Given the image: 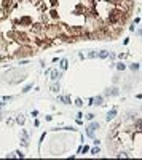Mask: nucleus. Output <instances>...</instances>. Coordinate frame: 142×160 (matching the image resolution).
<instances>
[{
	"label": "nucleus",
	"instance_id": "obj_27",
	"mask_svg": "<svg viewBox=\"0 0 142 160\" xmlns=\"http://www.w3.org/2000/svg\"><path fill=\"white\" fill-rule=\"evenodd\" d=\"M30 90H32V85H27V86H26V88H24L22 91H24V93H27V91H30Z\"/></svg>",
	"mask_w": 142,
	"mask_h": 160
},
{
	"label": "nucleus",
	"instance_id": "obj_5",
	"mask_svg": "<svg viewBox=\"0 0 142 160\" xmlns=\"http://www.w3.org/2000/svg\"><path fill=\"white\" fill-rule=\"evenodd\" d=\"M32 53H34V51H32L29 47H24V48H21L16 54H18V56H26V54H32Z\"/></svg>",
	"mask_w": 142,
	"mask_h": 160
},
{
	"label": "nucleus",
	"instance_id": "obj_1",
	"mask_svg": "<svg viewBox=\"0 0 142 160\" xmlns=\"http://www.w3.org/2000/svg\"><path fill=\"white\" fill-rule=\"evenodd\" d=\"M123 16H125V11L121 10V8H117V10H113L110 15H109V22L117 24L118 21H121V19H123Z\"/></svg>",
	"mask_w": 142,
	"mask_h": 160
},
{
	"label": "nucleus",
	"instance_id": "obj_19",
	"mask_svg": "<svg viewBox=\"0 0 142 160\" xmlns=\"http://www.w3.org/2000/svg\"><path fill=\"white\" fill-rule=\"evenodd\" d=\"M97 56H99V58H107V56H109V51H101Z\"/></svg>",
	"mask_w": 142,
	"mask_h": 160
},
{
	"label": "nucleus",
	"instance_id": "obj_6",
	"mask_svg": "<svg viewBox=\"0 0 142 160\" xmlns=\"http://www.w3.org/2000/svg\"><path fill=\"white\" fill-rule=\"evenodd\" d=\"M48 74L51 75V80H58L59 77H61V72H58L56 69H51V70H48Z\"/></svg>",
	"mask_w": 142,
	"mask_h": 160
},
{
	"label": "nucleus",
	"instance_id": "obj_14",
	"mask_svg": "<svg viewBox=\"0 0 142 160\" xmlns=\"http://www.w3.org/2000/svg\"><path fill=\"white\" fill-rule=\"evenodd\" d=\"M42 31H43L42 24H35V26H34V32H42Z\"/></svg>",
	"mask_w": 142,
	"mask_h": 160
},
{
	"label": "nucleus",
	"instance_id": "obj_17",
	"mask_svg": "<svg viewBox=\"0 0 142 160\" xmlns=\"http://www.w3.org/2000/svg\"><path fill=\"white\" fill-rule=\"evenodd\" d=\"M16 122L19 123V125H22V123H24V117H22V115H18V117H16Z\"/></svg>",
	"mask_w": 142,
	"mask_h": 160
},
{
	"label": "nucleus",
	"instance_id": "obj_15",
	"mask_svg": "<svg viewBox=\"0 0 142 160\" xmlns=\"http://www.w3.org/2000/svg\"><path fill=\"white\" fill-rule=\"evenodd\" d=\"M107 95H112V96H117V95H118V91H117V88H112L110 91L107 90Z\"/></svg>",
	"mask_w": 142,
	"mask_h": 160
},
{
	"label": "nucleus",
	"instance_id": "obj_21",
	"mask_svg": "<svg viewBox=\"0 0 142 160\" xmlns=\"http://www.w3.org/2000/svg\"><path fill=\"white\" fill-rule=\"evenodd\" d=\"M99 152H101V150H99V147H97V146H96L94 149L91 150V154H93V155H97V154H99Z\"/></svg>",
	"mask_w": 142,
	"mask_h": 160
},
{
	"label": "nucleus",
	"instance_id": "obj_9",
	"mask_svg": "<svg viewBox=\"0 0 142 160\" xmlns=\"http://www.w3.org/2000/svg\"><path fill=\"white\" fill-rule=\"evenodd\" d=\"M59 66H61V69H62V70H66V69H67V66H69L67 59H61V61H59Z\"/></svg>",
	"mask_w": 142,
	"mask_h": 160
},
{
	"label": "nucleus",
	"instance_id": "obj_3",
	"mask_svg": "<svg viewBox=\"0 0 142 160\" xmlns=\"http://www.w3.org/2000/svg\"><path fill=\"white\" fill-rule=\"evenodd\" d=\"M97 128H99V123H91L90 127L86 128V134H88V136H94V131Z\"/></svg>",
	"mask_w": 142,
	"mask_h": 160
},
{
	"label": "nucleus",
	"instance_id": "obj_28",
	"mask_svg": "<svg viewBox=\"0 0 142 160\" xmlns=\"http://www.w3.org/2000/svg\"><path fill=\"white\" fill-rule=\"evenodd\" d=\"M93 117H94L93 114H88V115H86V118H88V120H93Z\"/></svg>",
	"mask_w": 142,
	"mask_h": 160
},
{
	"label": "nucleus",
	"instance_id": "obj_23",
	"mask_svg": "<svg viewBox=\"0 0 142 160\" xmlns=\"http://www.w3.org/2000/svg\"><path fill=\"white\" fill-rule=\"evenodd\" d=\"M136 127H137V130L141 131V128H142V122H141V120H137V122H136Z\"/></svg>",
	"mask_w": 142,
	"mask_h": 160
},
{
	"label": "nucleus",
	"instance_id": "obj_10",
	"mask_svg": "<svg viewBox=\"0 0 142 160\" xmlns=\"http://www.w3.org/2000/svg\"><path fill=\"white\" fill-rule=\"evenodd\" d=\"M115 115H117V109H112V111L107 114V122H109V120H112V118L115 117Z\"/></svg>",
	"mask_w": 142,
	"mask_h": 160
},
{
	"label": "nucleus",
	"instance_id": "obj_4",
	"mask_svg": "<svg viewBox=\"0 0 142 160\" xmlns=\"http://www.w3.org/2000/svg\"><path fill=\"white\" fill-rule=\"evenodd\" d=\"M67 31L70 32V34H75V35H78V34H81V27H78V26H67Z\"/></svg>",
	"mask_w": 142,
	"mask_h": 160
},
{
	"label": "nucleus",
	"instance_id": "obj_20",
	"mask_svg": "<svg viewBox=\"0 0 142 160\" xmlns=\"http://www.w3.org/2000/svg\"><path fill=\"white\" fill-rule=\"evenodd\" d=\"M19 22H22V24H29V22H30V19L24 16V18H21V21H19Z\"/></svg>",
	"mask_w": 142,
	"mask_h": 160
},
{
	"label": "nucleus",
	"instance_id": "obj_8",
	"mask_svg": "<svg viewBox=\"0 0 142 160\" xmlns=\"http://www.w3.org/2000/svg\"><path fill=\"white\" fill-rule=\"evenodd\" d=\"M37 43L40 47H50V45H51V40H37Z\"/></svg>",
	"mask_w": 142,
	"mask_h": 160
},
{
	"label": "nucleus",
	"instance_id": "obj_12",
	"mask_svg": "<svg viewBox=\"0 0 142 160\" xmlns=\"http://www.w3.org/2000/svg\"><path fill=\"white\" fill-rule=\"evenodd\" d=\"M93 104H97V106H101V104H102V98H101V96H97V98H93Z\"/></svg>",
	"mask_w": 142,
	"mask_h": 160
},
{
	"label": "nucleus",
	"instance_id": "obj_7",
	"mask_svg": "<svg viewBox=\"0 0 142 160\" xmlns=\"http://www.w3.org/2000/svg\"><path fill=\"white\" fill-rule=\"evenodd\" d=\"M11 5H13V0H3V3H2V8L5 11H8L11 8Z\"/></svg>",
	"mask_w": 142,
	"mask_h": 160
},
{
	"label": "nucleus",
	"instance_id": "obj_22",
	"mask_svg": "<svg viewBox=\"0 0 142 160\" xmlns=\"http://www.w3.org/2000/svg\"><path fill=\"white\" fill-rule=\"evenodd\" d=\"M129 67H131L132 70H136V69H139V64H137V63H134V64H131Z\"/></svg>",
	"mask_w": 142,
	"mask_h": 160
},
{
	"label": "nucleus",
	"instance_id": "obj_24",
	"mask_svg": "<svg viewBox=\"0 0 142 160\" xmlns=\"http://www.w3.org/2000/svg\"><path fill=\"white\" fill-rule=\"evenodd\" d=\"M117 69H118V70H123V69H125V64H117Z\"/></svg>",
	"mask_w": 142,
	"mask_h": 160
},
{
	"label": "nucleus",
	"instance_id": "obj_13",
	"mask_svg": "<svg viewBox=\"0 0 142 160\" xmlns=\"http://www.w3.org/2000/svg\"><path fill=\"white\" fill-rule=\"evenodd\" d=\"M6 101H10L8 96H0V104H6Z\"/></svg>",
	"mask_w": 142,
	"mask_h": 160
},
{
	"label": "nucleus",
	"instance_id": "obj_2",
	"mask_svg": "<svg viewBox=\"0 0 142 160\" xmlns=\"http://www.w3.org/2000/svg\"><path fill=\"white\" fill-rule=\"evenodd\" d=\"M45 32H46L48 37L51 38V37H54V35H58V34H59V27L58 26H51V27H48Z\"/></svg>",
	"mask_w": 142,
	"mask_h": 160
},
{
	"label": "nucleus",
	"instance_id": "obj_26",
	"mask_svg": "<svg viewBox=\"0 0 142 160\" xmlns=\"http://www.w3.org/2000/svg\"><path fill=\"white\" fill-rule=\"evenodd\" d=\"M15 155H16V157H19V159H22V157H24V154H22V152H19V150H18V152H15Z\"/></svg>",
	"mask_w": 142,
	"mask_h": 160
},
{
	"label": "nucleus",
	"instance_id": "obj_11",
	"mask_svg": "<svg viewBox=\"0 0 142 160\" xmlns=\"http://www.w3.org/2000/svg\"><path fill=\"white\" fill-rule=\"evenodd\" d=\"M59 101H62L64 104H69V102H70V98H69V96H61Z\"/></svg>",
	"mask_w": 142,
	"mask_h": 160
},
{
	"label": "nucleus",
	"instance_id": "obj_25",
	"mask_svg": "<svg viewBox=\"0 0 142 160\" xmlns=\"http://www.w3.org/2000/svg\"><path fill=\"white\" fill-rule=\"evenodd\" d=\"M75 104H77V106H83V101H81V99H75Z\"/></svg>",
	"mask_w": 142,
	"mask_h": 160
},
{
	"label": "nucleus",
	"instance_id": "obj_16",
	"mask_svg": "<svg viewBox=\"0 0 142 160\" xmlns=\"http://www.w3.org/2000/svg\"><path fill=\"white\" fill-rule=\"evenodd\" d=\"M88 150H90V147H88V146H83V147H80L78 149V154H81V152H88Z\"/></svg>",
	"mask_w": 142,
	"mask_h": 160
},
{
	"label": "nucleus",
	"instance_id": "obj_18",
	"mask_svg": "<svg viewBox=\"0 0 142 160\" xmlns=\"http://www.w3.org/2000/svg\"><path fill=\"white\" fill-rule=\"evenodd\" d=\"M51 91H53V93H58V91H59V85H56V83L51 85Z\"/></svg>",
	"mask_w": 142,
	"mask_h": 160
}]
</instances>
